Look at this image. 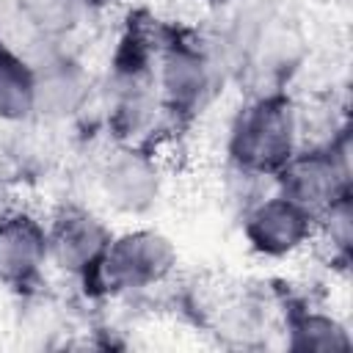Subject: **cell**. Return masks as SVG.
<instances>
[{"label": "cell", "instance_id": "cell-1", "mask_svg": "<svg viewBox=\"0 0 353 353\" xmlns=\"http://www.w3.org/2000/svg\"><path fill=\"white\" fill-rule=\"evenodd\" d=\"M295 110L284 97H262L251 102L234 121L229 154L248 176H270L295 154Z\"/></svg>", "mask_w": 353, "mask_h": 353}, {"label": "cell", "instance_id": "cell-2", "mask_svg": "<svg viewBox=\"0 0 353 353\" xmlns=\"http://www.w3.org/2000/svg\"><path fill=\"white\" fill-rule=\"evenodd\" d=\"M174 265L176 251L171 240L160 232L138 229L110 240L91 279H97L108 290H143L163 281L174 270Z\"/></svg>", "mask_w": 353, "mask_h": 353}, {"label": "cell", "instance_id": "cell-3", "mask_svg": "<svg viewBox=\"0 0 353 353\" xmlns=\"http://www.w3.org/2000/svg\"><path fill=\"white\" fill-rule=\"evenodd\" d=\"M342 157L345 154H336L334 149L292 154L276 174L281 196L317 218L323 210H328L331 201L347 193V168L342 165Z\"/></svg>", "mask_w": 353, "mask_h": 353}, {"label": "cell", "instance_id": "cell-4", "mask_svg": "<svg viewBox=\"0 0 353 353\" xmlns=\"http://www.w3.org/2000/svg\"><path fill=\"white\" fill-rule=\"evenodd\" d=\"M314 215L303 210L301 204L290 201L287 196H273L259 201L248 215H245V237L251 248L262 256H287L298 251L314 229Z\"/></svg>", "mask_w": 353, "mask_h": 353}, {"label": "cell", "instance_id": "cell-5", "mask_svg": "<svg viewBox=\"0 0 353 353\" xmlns=\"http://www.w3.org/2000/svg\"><path fill=\"white\" fill-rule=\"evenodd\" d=\"M50 256L47 229L28 212L0 218V281L8 287H30Z\"/></svg>", "mask_w": 353, "mask_h": 353}, {"label": "cell", "instance_id": "cell-6", "mask_svg": "<svg viewBox=\"0 0 353 353\" xmlns=\"http://www.w3.org/2000/svg\"><path fill=\"white\" fill-rule=\"evenodd\" d=\"M110 232L102 221L83 210H66L47 232L50 256L69 273L91 276L110 245Z\"/></svg>", "mask_w": 353, "mask_h": 353}, {"label": "cell", "instance_id": "cell-7", "mask_svg": "<svg viewBox=\"0 0 353 353\" xmlns=\"http://www.w3.org/2000/svg\"><path fill=\"white\" fill-rule=\"evenodd\" d=\"M102 190L108 201L121 212L149 210L160 193V176L154 160L138 149L116 152L102 171Z\"/></svg>", "mask_w": 353, "mask_h": 353}, {"label": "cell", "instance_id": "cell-8", "mask_svg": "<svg viewBox=\"0 0 353 353\" xmlns=\"http://www.w3.org/2000/svg\"><path fill=\"white\" fill-rule=\"evenodd\" d=\"M207 83H210V74H207L204 55L185 41H171L160 58L163 102L174 113H190L201 102Z\"/></svg>", "mask_w": 353, "mask_h": 353}, {"label": "cell", "instance_id": "cell-9", "mask_svg": "<svg viewBox=\"0 0 353 353\" xmlns=\"http://www.w3.org/2000/svg\"><path fill=\"white\" fill-rule=\"evenodd\" d=\"M85 74L69 61H47L36 69L33 110L47 119H63L74 113L85 99Z\"/></svg>", "mask_w": 353, "mask_h": 353}, {"label": "cell", "instance_id": "cell-10", "mask_svg": "<svg viewBox=\"0 0 353 353\" xmlns=\"http://www.w3.org/2000/svg\"><path fill=\"white\" fill-rule=\"evenodd\" d=\"M36 69L0 39V119L22 121L33 113Z\"/></svg>", "mask_w": 353, "mask_h": 353}, {"label": "cell", "instance_id": "cell-11", "mask_svg": "<svg viewBox=\"0 0 353 353\" xmlns=\"http://www.w3.org/2000/svg\"><path fill=\"white\" fill-rule=\"evenodd\" d=\"M290 334H292V339H290L292 350H345V347H350L345 328L336 320L317 314V312H303L301 317H295Z\"/></svg>", "mask_w": 353, "mask_h": 353}, {"label": "cell", "instance_id": "cell-12", "mask_svg": "<svg viewBox=\"0 0 353 353\" xmlns=\"http://www.w3.org/2000/svg\"><path fill=\"white\" fill-rule=\"evenodd\" d=\"M17 14L39 36H61L77 22L80 0H17Z\"/></svg>", "mask_w": 353, "mask_h": 353}, {"label": "cell", "instance_id": "cell-13", "mask_svg": "<svg viewBox=\"0 0 353 353\" xmlns=\"http://www.w3.org/2000/svg\"><path fill=\"white\" fill-rule=\"evenodd\" d=\"M212 3H229V0H212Z\"/></svg>", "mask_w": 353, "mask_h": 353}]
</instances>
